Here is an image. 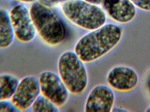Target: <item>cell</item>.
Instances as JSON below:
<instances>
[{"label":"cell","instance_id":"1","mask_svg":"<svg viewBox=\"0 0 150 112\" xmlns=\"http://www.w3.org/2000/svg\"><path fill=\"white\" fill-rule=\"evenodd\" d=\"M122 28L108 24L87 33L79 39L74 51L84 63H90L106 54L119 44L122 37Z\"/></svg>","mask_w":150,"mask_h":112},{"label":"cell","instance_id":"2","mask_svg":"<svg viewBox=\"0 0 150 112\" xmlns=\"http://www.w3.org/2000/svg\"><path fill=\"white\" fill-rule=\"evenodd\" d=\"M30 11L36 31L46 43L55 46L64 40L66 30L64 23L50 8L43 4L35 3Z\"/></svg>","mask_w":150,"mask_h":112},{"label":"cell","instance_id":"3","mask_svg":"<svg viewBox=\"0 0 150 112\" xmlns=\"http://www.w3.org/2000/svg\"><path fill=\"white\" fill-rule=\"evenodd\" d=\"M65 16L76 25L89 30L103 26L106 16L103 10L84 0H69L62 5Z\"/></svg>","mask_w":150,"mask_h":112},{"label":"cell","instance_id":"4","mask_svg":"<svg viewBox=\"0 0 150 112\" xmlns=\"http://www.w3.org/2000/svg\"><path fill=\"white\" fill-rule=\"evenodd\" d=\"M84 63L71 51L63 53L58 61L60 77L69 92L75 95L83 93L88 85V74Z\"/></svg>","mask_w":150,"mask_h":112},{"label":"cell","instance_id":"5","mask_svg":"<svg viewBox=\"0 0 150 112\" xmlns=\"http://www.w3.org/2000/svg\"><path fill=\"white\" fill-rule=\"evenodd\" d=\"M38 78L42 95L58 107L66 104L69 91L59 75L53 71H45L40 73Z\"/></svg>","mask_w":150,"mask_h":112},{"label":"cell","instance_id":"6","mask_svg":"<svg viewBox=\"0 0 150 112\" xmlns=\"http://www.w3.org/2000/svg\"><path fill=\"white\" fill-rule=\"evenodd\" d=\"M15 37L20 42L27 43L36 36V28L33 22L30 10L23 4L13 6L9 12Z\"/></svg>","mask_w":150,"mask_h":112},{"label":"cell","instance_id":"7","mask_svg":"<svg viewBox=\"0 0 150 112\" xmlns=\"http://www.w3.org/2000/svg\"><path fill=\"white\" fill-rule=\"evenodd\" d=\"M40 93L39 78L27 76L19 81L10 100L18 111H23L31 107Z\"/></svg>","mask_w":150,"mask_h":112},{"label":"cell","instance_id":"8","mask_svg":"<svg viewBox=\"0 0 150 112\" xmlns=\"http://www.w3.org/2000/svg\"><path fill=\"white\" fill-rule=\"evenodd\" d=\"M115 100V95L111 87L105 85H96L87 96L85 112H112Z\"/></svg>","mask_w":150,"mask_h":112},{"label":"cell","instance_id":"9","mask_svg":"<svg viewBox=\"0 0 150 112\" xmlns=\"http://www.w3.org/2000/svg\"><path fill=\"white\" fill-rule=\"evenodd\" d=\"M107 81L112 89L122 92H127L137 86L139 76L133 68L120 65L114 67L109 70L107 76Z\"/></svg>","mask_w":150,"mask_h":112},{"label":"cell","instance_id":"10","mask_svg":"<svg viewBox=\"0 0 150 112\" xmlns=\"http://www.w3.org/2000/svg\"><path fill=\"white\" fill-rule=\"evenodd\" d=\"M103 3L108 14L117 23H127L136 16V7L130 0H103Z\"/></svg>","mask_w":150,"mask_h":112},{"label":"cell","instance_id":"11","mask_svg":"<svg viewBox=\"0 0 150 112\" xmlns=\"http://www.w3.org/2000/svg\"><path fill=\"white\" fill-rule=\"evenodd\" d=\"M15 36L9 12L0 8V49H5L14 42Z\"/></svg>","mask_w":150,"mask_h":112},{"label":"cell","instance_id":"12","mask_svg":"<svg viewBox=\"0 0 150 112\" xmlns=\"http://www.w3.org/2000/svg\"><path fill=\"white\" fill-rule=\"evenodd\" d=\"M19 82L18 78L11 74L0 75V100L11 99Z\"/></svg>","mask_w":150,"mask_h":112},{"label":"cell","instance_id":"13","mask_svg":"<svg viewBox=\"0 0 150 112\" xmlns=\"http://www.w3.org/2000/svg\"><path fill=\"white\" fill-rule=\"evenodd\" d=\"M31 108L32 111L34 112H60L57 106L42 94L37 98L33 104Z\"/></svg>","mask_w":150,"mask_h":112},{"label":"cell","instance_id":"14","mask_svg":"<svg viewBox=\"0 0 150 112\" xmlns=\"http://www.w3.org/2000/svg\"><path fill=\"white\" fill-rule=\"evenodd\" d=\"M0 112H18L11 101L9 100H0Z\"/></svg>","mask_w":150,"mask_h":112},{"label":"cell","instance_id":"15","mask_svg":"<svg viewBox=\"0 0 150 112\" xmlns=\"http://www.w3.org/2000/svg\"><path fill=\"white\" fill-rule=\"evenodd\" d=\"M135 6L145 11H150V0H130Z\"/></svg>","mask_w":150,"mask_h":112},{"label":"cell","instance_id":"16","mask_svg":"<svg viewBox=\"0 0 150 112\" xmlns=\"http://www.w3.org/2000/svg\"><path fill=\"white\" fill-rule=\"evenodd\" d=\"M63 0H40L43 3V4L45 5H52V4H56L60 2Z\"/></svg>","mask_w":150,"mask_h":112},{"label":"cell","instance_id":"17","mask_svg":"<svg viewBox=\"0 0 150 112\" xmlns=\"http://www.w3.org/2000/svg\"><path fill=\"white\" fill-rule=\"evenodd\" d=\"M87 2L94 4H100L103 2V0H84Z\"/></svg>","mask_w":150,"mask_h":112},{"label":"cell","instance_id":"18","mask_svg":"<svg viewBox=\"0 0 150 112\" xmlns=\"http://www.w3.org/2000/svg\"><path fill=\"white\" fill-rule=\"evenodd\" d=\"M112 111L113 112H128V110H126L125 108H120V107H116V108H114V109H113L112 110Z\"/></svg>","mask_w":150,"mask_h":112},{"label":"cell","instance_id":"19","mask_svg":"<svg viewBox=\"0 0 150 112\" xmlns=\"http://www.w3.org/2000/svg\"><path fill=\"white\" fill-rule=\"evenodd\" d=\"M16 1L22 3H31L35 1L36 0H16Z\"/></svg>","mask_w":150,"mask_h":112},{"label":"cell","instance_id":"20","mask_svg":"<svg viewBox=\"0 0 150 112\" xmlns=\"http://www.w3.org/2000/svg\"><path fill=\"white\" fill-rule=\"evenodd\" d=\"M145 112H150V105L146 108V110H145Z\"/></svg>","mask_w":150,"mask_h":112}]
</instances>
